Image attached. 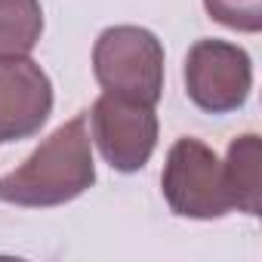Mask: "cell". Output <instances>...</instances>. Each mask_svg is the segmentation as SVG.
<instances>
[{
    "label": "cell",
    "instance_id": "3",
    "mask_svg": "<svg viewBox=\"0 0 262 262\" xmlns=\"http://www.w3.org/2000/svg\"><path fill=\"white\" fill-rule=\"evenodd\" d=\"M161 188L170 210L182 219L207 222L222 219L234 210L219 155L194 136H182L170 145Z\"/></svg>",
    "mask_w": 262,
    "mask_h": 262
},
{
    "label": "cell",
    "instance_id": "4",
    "mask_svg": "<svg viewBox=\"0 0 262 262\" xmlns=\"http://www.w3.org/2000/svg\"><path fill=\"white\" fill-rule=\"evenodd\" d=\"M185 93L207 114H231L247 105L253 90L250 53L237 43L204 37L185 56Z\"/></svg>",
    "mask_w": 262,
    "mask_h": 262
},
{
    "label": "cell",
    "instance_id": "1",
    "mask_svg": "<svg viewBox=\"0 0 262 262\" xmlns=\"http://www.w3.org/2000/svg\"><path fill=\"white\" fill-rule=\"evenodd\" d=\"M96 185L93 139L86 111L71 117L22 161L0 176V204L16 207H62Z\"/></svg>",
    "mask_w": 262,
    "mask_h": 262
},
{
    "label": "cell",
    "instance_id": "9",
    "mask_svg": "<svg viewBox=\"0 0 262 262\" xmlns=\"http://www.w3.org/2000/svg\"><path fill=\"white\" fill-rule=\"evenodd\" d=\"M204 10L213 22L231 31L244 34L262 31V0H204Z\"/></svg>",
    "mask_w": 262,
    "mask_h": 262
},
{
    "label": "cell",
    "instance_id": "7",
    "mask_svg": "<svg viewBox=\"0 0 262 262\" xmlns=\"http://www.w3.org/2000/svg\"><path fill=\"white\" fill-rule=\"evenodd\" d=\"M222 170H225V182L231 191V204L247 216H259L262 213V142L259 136L244 133L231 139Z\"/></svg>",
    "mask_w": 262,
    "mask_h": 262
},
{
    "label": "cell",
    "instance_id": "2",
    "mask_svg": "<svg viewBox=\"0 0 262 262\" xmlns=\"http://www.w3.org/2000/svg\"><path fill=\"white\" fill-rule=\"evenodd\" d=\"M93 77L108 96L158 105L164 96V43L142 25H111L93 43Z\"/></svg>",
    "mask_w": 262,
    "mask_h": 262
},
{
    "label": "cell",
    "instance_id": "6",
    "mask_svg": "<svg viewBox=\"0 0 262 262\" xmlns=\"http://www.w3.org/2000/svg\"><path fill=\"white\" fill-rule=\"evenodd\" d=\"M50 114V74L28 56H0V145L37 136Z\"/></svg>",
    "mask_w": 262,
    "mask_h": 262
},
{
    "label": "cell",
    "instance_id": "5",
    "mask_svg": "<svg viewBox=\"0 0 262 262\" xmlns=\"http://www.w3.org/2000/svg\"><path fill=\"white\" fill-rule=\"evenodd\" d=\"M86 120H90V136L111 170L117 173L145 170V164L158 148V129H161L155 105L102 93L86 111Z\"/></svg>",
    "mask_w": 262,
    "mask_h": 262
},
{
    "label": "cell",
    "instance_id": "8",
    "mask_svg": "<svg viewBox=\"0 0 262 262\" xmlns=\"http://www.w3.org/2000/svg\"><path fill=\"white\" fill-rule=\"evenodd\" d=\"M43 34L40 0H0V56H28Z\"/></svg>",
    "mask_w": 262,
    "mask_h": 262
}]
</instances>
